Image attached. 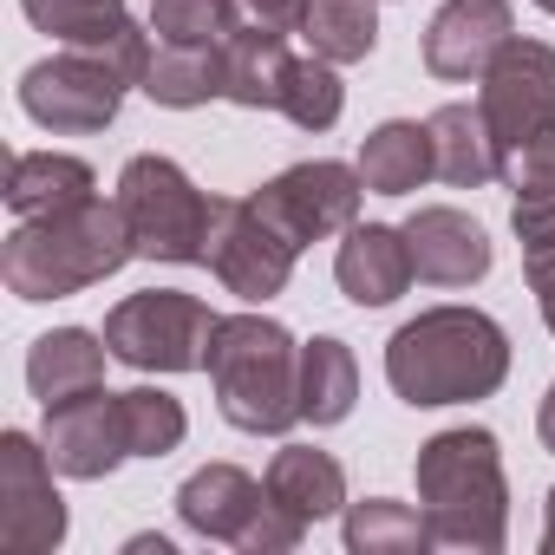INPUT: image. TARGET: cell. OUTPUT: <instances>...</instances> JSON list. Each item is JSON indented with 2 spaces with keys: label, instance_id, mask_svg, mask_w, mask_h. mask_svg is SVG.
I'll return each instance as SVG.
<instances>
[{
  "label": "cell",
  "instance_id": "6da1fadb",
  "mask_svg": "<svg viewBox=\"0 0 555 555\" xmlns=\"http://www.w3.org/2000/svg\"><path fill=\"white\" fill-rule=\"evenodd\" d=\"M138 255L131 242V222L118 209V196H86V203H66V209H47V216H21V229L0 248V274L21 301H66V295H86L99 282Z\"/></svg>",
  "mask_w": 555,
  "mask_h": 555
},
{
  "label": "cell",
  "instance_id": "7a4b0ae2",
  "mask_svg": "<svg viewBox=\"0 0 555 555\" xmlns=\"http://www.w3.org/2000/svg\"><path fill=\"white\" fill-rule=\"evenodd\" d=\"M386 379L405 405H470L509 379V334L483 308H425L386 340Z\"/></svg>",
  "mask_w": 555,
  "mask_h": 555
},
{
  "label": "cell",
  "instance_id": "3957f363",
  "mask_svg": "<svg viewBox=\"0 0 555 555\" xmlns=\"http://www.w3.org/2000/svg\"><path fill=\"white\" fill-rule=\"evenodd\" d=\"M216 412L235 431L282 438L301 425V340L268 314H222L203 360Z\"/></svg>",
  "mask_w": 555,
  "mask_h": 555
},
{
  "label": "cell",
  "instance_id": "277c9868",
  "mask_svg": "<svg viewBox=\"0 0 555 555\" xmlns=\"http://www.w3.org/2000/svg\"><path fill=\"white\" fill-rule=\"evenodd\" d=\"M418 503H425L438 542L496 555L509 542V483H503L496 438L483 425L425 438L418 444Z\"/></svg>",
  "mask_w": 555,
  "mask_h": 555
},
{
  "label": "cell",
  "instance_id": "5b68a950",
  "mask_svg": "<svg viewBox=\"0 0 555 555\" xmlns=\"http://www.w3.org/2000/svg\"><path fill=\"white\" fill-rule=\"evenodd\" d=\"M118 209L131 222L138 255H151V261H203L216 196H203L170 157H157V151L131 157L125 177H118Z\"/></svg>",
  "mask_w": 555,
  "mask_h": 555
},
{
  "label": "cell",
  "instance_id": "8992f818",
  "mask_svg": "<svg viewBox=\"0 0 555 555\" xmlns=\"http://www.w3.org/2000/svg\"><path fill=\"white\" fill-rule=\"evenodd\" d=\"M216 321L222 314H209L183 288H144L105 314V347L138 373H203Z\"/></svg>",
  "mask_w": 555,
  "mask_h": 555
},
{
  "label": "cell",
  "instance_id": "52a82bcc",
  "mask_svg": "<svg viewBox=\"0 0 555 555\" xmlns=\"http://www.w3.org/2000/svg\"><path fill=\"white\" fill-rule=\"evenodd\" d=\"M360 196H366L360 164L347 170V164H334V157H314V164H295V170H282V177H268L248 203L261 209V222L282 235V242L308 248V242H327V235L353 229Z\"/></svg>",
  "mask_w": 555,
  "mask_h": 555
},
{
  "label": "cell",
  "instance_id": "ba28073f",
  "mask_svg": "<svg viewBox=\"0 0 555 555\" xmlns=\"http://www.w3.org/2000/svg\"><path fill=\"white\" fill-rule=\"evenodd\" d=\"M125 92H131V79L112 60L79 53V47L21 73V112L47 131H105L118 118Z\"/></svg>",
  "mask_w": 555,
  "mask_h": 555
},
{
  "label": "cell",
  "instance_id": "9c48e42d",
  "mask_svg": "<svg viewBox=\"0 0 555 555\" xmlns=\"http://www.w3.org/2000/svg\"><path fill=\"white\" fill-rule=\"evenodd\" d=\"M295 242H282L261 209L248 196H216V222H209V248H203V268L216 274V282L242 301H274L288 288V274H295Z\"/></svg>",
  "mask_w": 555,
  "mask_h": 555
},
{
  "label": "cell",
  "instance_id": "30bf717a",
  "mask_svg": "<svg viewBox=\"0 0 555 555\" xmlns=\"http://www.w3.org/2000/svg\"><path fill=\"white\" fill-rule=\"evenodd\" d=\"M477 86H483L477 92V112H483V125H490V138H496L503 157L522 151L529 138L555 131V47L509 40Z\"/></svg>",
  "mask_w": 555,
  "mask_h": 555
},
{
  "label": "cell",
  "instance_id": "8fae6325",
  "mask_svg": "<svg viewBox=\"0 0 555 555\" xmlns=\"http://www.w3.org/2000/svg\"><path fill=\"white\" fill-rule=\"evenodd\" d=\"M53 457L27 431H0V548L53 555L66 542V503L53 490Z\"/></svg>",
  "mask_w": 555,
  "mask_h": 555
},
{
  "label": "cell",
  "instance_id": "7c38bea8",
  "mask_svg": "<svg viewBox=\"0 0 555 555\" xmlns=\"http://www.w3.org/2000/svg\"><path fill=\"white\" fill-rule=\"evenodd\" d=\"M516 40L509 0H444L425 27V73L444 86H470L490 73V60Z\"/></svg>",
  "mask_w": 555,
  "mask_h": 555
},
{
  "label": "cell",
  "instance_id": "4fadbf2b",
  "mask_svg": "<svg viewBox=\"0 0 555 555\" xmlns=\"http://www.w3.org/2000/svg\"><path fill=\"white\" fill-rule=\"evenodd\" d=\"M47 457L60 464V477H79V483H99L112 477L131 444H125V412H118V392H79L66 405H47Z\"/></svg>",
  "mask_w": 555,
  "mask_h": 555
},
{
  "label": "cell",
  "instance_id": "5bb4252c",
  "mask_svg": "<svg viewBox=\"0 0 555 555\" xmlns=\"http://www.w3.org/2000/svg\"><path fill=\"white\" fill-rule=\"evenodd\" d=\"M27 21L79 53H99L112 60L131 86H144V66H151V40L138 34V21L125 14V0H21Z\"/></svg>",
  "mask_w": 555,
  "mask_h": 555
},
{
  "label": "cell",
  "instance_id": "9a60e30c",
  "mask_svg": "<svg viewBox=\"0 0 555 555\" xmlns=\"http://www.w3.org/2000/svg\"><path fill=\"white\" fill-rule=\"evenodd\" d=\"M503 183L516 190L509 222H516V242H522V274L542 282V274H555V131L509 151Z\"/></svg>",
  "mask_w": 555,
  "mask_h": 555
},
{
  "label": "cell",
  "instance_id": "2e32d148",
  "mask_svg": "<svg viewBox=\"0 0 555 555\" xmlns=\"http://www.w3.org/2000/svg\"><path fill=\"white\" fill-rule=\"evenodd\" d=\"M261 509H268V483H255L242 464H203V470H190L183 490H177L183 529L203 535V542H229V548L248 542V529H255Z\"/></svg>",
  "mask_w": 555,
  "mask_h": 555
},
{
  "label": "cell",
  "instance_id": "e0dca14e",
  "mask_svg": "<svg viewBox=\"0 0 555 555\" xmlns=\"http://www.w3.org/2000/svg\"><path fill=\"white\" fill-rule=\"evenodd\" d=\"M405 242H412L418 282H431V288H470V282H483V274H490V235L464 209H444V203L412 209Z\"/></svg>",
  "mask_w": 555,
  "mask_h": 555
},
{
  "label": "cell",
  "instance_id": "ac0fdd59",
  "mask_svg": "<svg viewBox=\"0 0 555 555\" xmlns=\"http://www.w3.org/2000/svg\"><path fill=\"white\" fill-rule=\"evenodd\" d=\"M412 242L405 229H386V222H353L340 255H334V282L353 308H392L405 288H412Z\"/></svg>",
  "mask_w": 555,
  "mask_h": 555
},
{
  "label": "cell",
  "instance_id": "d6986e66",
  "mask_svg": "<svg viewBox=\"0 0 555 555\" xmlns=\"http://www.w3.org/2000/svg\"><path fill=\"white\" fill-rule=\"evenodd\" d=\"M288 73H295V53H288L282 27L255 21V27H235L222 40V99L242 112H282Z\"/></svg>",
  "mask_w": 555,
  "mask_h": 555
},
{
  "label": "cell",
  "instance_id": "ffe728a7",
  "mask_svg": "<svg viewBox=\"0 0 555 555\" xmlns=\"http://www.w3.org/2000/svg\"><path fill=\"white\" fill-rule=\"evenodd\" d=\"M105 360H112L105 334L53 327V334H40L34 353H27V386H34L40 405H66V399H79V392H99V386H105Z\"/></svg>",
  "mask_w": 555,
  "mask_h": 555
},
{
  "label": "cell",
  "instance_id": "44dd1931",
  "mask_svg": "<svg viewBox=\"0 0 555 555\" xmlns=\"http://www.w3.org/2000/svg\"><path fill=\"white\" fill-rule=\"evenodd\" d=\"M425 131H431V177H444L457 190H483L490 177H503V151L477 105H438L425 118Z\"/></svg>",
  "mask_w": 555,
  "mask_h": 555
},
{
  "label": "cell",
  "instance_id": "7402d4cb",
  "mask_svg": "<svg viewBox=\"0 0 555 555\" xmlns=\"http://www.w3.org/2000/svg\"><path fill=\"white\" fill-rule=\"evenodd\" d=\"M261 483H268V496H274V503L295 509L308 529L347 509V470H340V457H327V451H314V444H288V451H274V464H268V477H261Z\"/></svg>",
  "mask_w": 555,
  "mask_h": 555
},
{
  "label": "cell",
  "instance_id": "603a6c76",
  "mask_svg": "<svg viewBox=\"0 0 555 555\" xmlns=\"http://www.w3.org/2000/svg\"><path fill=\"white\" fill-rule=\"evenodd\" d=\"M360 177H366L373 196H412L431 177V131L412 125V118H386L360 144Z\"/></svg>",
  "mask_w": 555,
  "mask_h": 555
},
{
  "label": "cell",
  "instance_id": "cb8c5ba5",
  "mask_svg": "<svg viewBox=\"0 0 555 555\" xmlns=\"http://www.w3.org/2000/svg\"><path fill=\"white\" fill-rule=\"evenodd\" d=\"M92 196V164L66 157V151H21L8 164V209L14 216H47L66 203Z\"/></svg>",
  "mask_w": 555,
  "mask_h": 555
},
{
  "label": "cell",
  "instance_id": "d4e9b609",
  "mask_svg": "<svg viewBox=\"0 0 555 555\" xmlns=\"http://www.w3.org/2000/svg\"><path fill=\"white\" fill-rule=\"evenodd\" d=\"M144 92L170 112H196L209 99H222V47H177L164 40L144 66Z\"/></svg>",
  "mask_w": 555,
  "mask_h": 555
},
{
  "label": "cell",
  "instance_id": "484cf974",
  "mask_svg": "<svg viewBox=\"0 0 555 555\" xmlns=\"http://www.w3.org/2000/svg\"><path fill=\"white\" fill-rule=\"evenodd\" d=\"M360 399V366H353V347L321 334L301 347V418L308 425H340Z\"/></svg>",
  "mask_w": 555,
  "mask_h": 555
},
{
  "label": "cell",
  "instance_id": "4316f807",
  "mask_svg": "<svg viewBox=\"0 0 555 555\" xmlns=\"http://www.w3.org/2000/svg\"><path fill=\"white\" fill-rule=\"evenodd\" d=\"M340 535H347L353 555H425V548L438 542V535H431V516L412 509V503H392V496L347 503Z\"/></svg>",
  "mask_w": 555,
  "mask_h": 555
},
{
  "label": "cell",
  "instance_id": "83f0119b",
  "mask_svg": "<svg viewBox=\"0 0 555 555\" xmlns=\"http://www.w3.org/2000/svg\"><path fill=\"white\" fill-rule=\"evenodd\" d=\"M308 47L334 66H360L379 47V8L373 0H308V21H301Z\"/></svg>",
  "mask_w": 555,
  "mask_h": 555
},
{
  "label": "cell",
  "instance_id": "f1b7e54d",
  "mask_svg": "<svg viewBox=\"0 0 555 555\" xmlns=\"http://www.w3.org/2000/svg\"><path fill=\"white\" fill-rule=\"evenodd\" d=\"M118 412H125V444H131V457H170V451L190 438L183 399H170V392H157V386L118 392Z\"/></svg>",
  "mask_w": 555,
  "mask_h": 555
},
{
  "label": "cell",
  "instance_id": "f546056e",
  "mask_svg": "<svg viewBox=\"0 0 555 555\" xmlns=\"http://www.w3.org/2000/svg\"><path fill=\"white\" fill-rule=\"evenodd\" d=\"M282 112L301 125V131H334L340 125V112H347V86H340V73H334V60H295V73H288V92H282Z\"/></svg>",
  "mask_w": 555,
  "mask_h": 555
},
{
  "label": "cell",
  "instance_id": "4dcf8cb0",
  "mask_svg": "<svg viewBox=\"0 0 555 555\" xmlns=\"http://www.w3.org/2000/svg\"><path fill=\"white\" fill-rule=\"evenodd\" d=\"M151 34L177 47H222L235 34V0H151Z\"/></svg>",
  "mask_w": 555,
  "mask_h": 555
},
{
  "label": "cell",
  "instance_id": "1f68e13d",
  "mask_svg": "<svg viewBox=\"0 0 555 555\" xmlns=\"http://www.w3.org/2000/svg\"><path fill=\"white\" fill-rule=\"evenodd\" d=\"M242 8L261 27H282V34H301V21H308V0H242Z\"/></svg>",
  "mask_w": 555,
  "mask_h": 555
},
{
  "label": "cell",
  "instance_id": "d6a6232c",
  "mask_svg": "<svg viewBox=\"0 0 555 555\" xmlns=\"http://www.w3.org/2000/svg\"><path fill=\"white\" fill-rule=\"evenodd\" d=\"M529 288H535V308H542V321L555 334V274H542V282H529Z\"/></svg>",
  "mask_w": 555,
  "mask_h": 555
},
{
  "label": "cell",
  "instance_id": "836d02e7",
  "mask_svg": "<svg viewBox=\"0 0 555 555\" xmlns=\"http://www.w3.org/2000/svg\"><path fill=\"white\" fill-rule=\"evenodd\" d=\"M535 431H542V444L555 451V386L542 392V412H535Z\"/></svg>",
  "mask_w": 555,
  "mask_h": 555
},
{
  "label": "cell",
  "instance_id": "e575fe53",
  "mask_svg": "<svg viewBox=\"0 0 555 555\" xmlns=\"http://www.w3.org/2000/svg\"><path fill=\"white\" fill-rule=\"evenodd\" d=\"M131 555H170V542L164 535H131Z\"/></svg>",
  "mask_w": 555,
  "mask_h": 555
},
{
  "label": "cell",
  "instance_id": "d590c367",
  "mask_svg": "<svg viewBox=\"0 0 555 555\" xmlns=\"http://www.w3.org/2000/svg\"><path fill=\"white\" fill-rule=\"evenodd\" d=\"M542 548L555 555V490H548V509H542Z\"/></svg>",
  "mask_w": 555,
  "mask_h": 555
},
{
  "label": "cell",
  "instance_id": "8d00e7d4",
  "mask_svg": "<svg viewBox=\"0 0 555 555\" xmlns=\"http://www.w3.org/2000/svg\"><path fill=\"white\" fill-rule=\"evenodd\" d=\"M535 8H542V14H555V0H535Z\"/></svg>",
  "mask_w": 555,
  "mask_h": 555
}]
</instances>
